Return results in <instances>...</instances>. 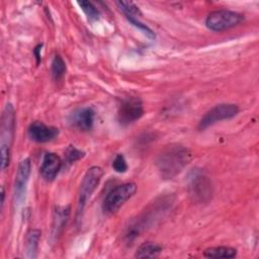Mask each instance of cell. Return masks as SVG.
Returning <instances> with one entry per match:
<instances>
[{"label": "cell", "instance_id": "cell-17", "mask_svg": "<svg viewBox=\"0 0 259 259\" xmlns=\"http://www.w3.org/2000/svg\"><path fill=\"white\" fill-rule=\"evenodd\" d=\"M51 71L55 80H59L64 76L66 72V64L60 55H56L54 57L51 65Z\"/></svg>", "mask_w": 259, "mask_h": 259}, {"label": "cell", "instance_id": "cell-21", "mask_svg": "<svg viewBox=\"0 0 259 259\" xmlns=\"http://www.w3.org/2000/svg\"><path fill=\"white\" fill-rule=\"evenodd\" d=\"M64 154H65L66 163H68V164H72V163L82 159L85 156V153L83 151H80L71 145L66 149Z\"/></svg>", "mask_w": 259, "mask_h": 259}, {"label": "cell", "instance_id": "cell-12", "mask_svg": "<svg viewBox=\"0 0 259 259\" xmlns=\"http://www.w3.org/2000/svg\"><path fill=\"white\" fill-rule=\"evenodd\" d=\"M95 111L92 107H83L72 114V123L82 132H88L93 127Z\"/></svg>", "mask_w": 259, "mask_h": 259}, {"label": "cell", "instance_id": "cell-23", "mask_svg": "<svg viewBox=\"0 0 259 259\" xmlns=\"http://www.w3.org/2000/svg\"><path fill=\"white\" fill-rule=\"evenodd\" d=\"M41 47H42V45H38L34 49V55H35V58L37 59V62H36L37 64L40 62V54H39V52L41 50Z\"/></svg>", "mask_w": 259, "mask_h": 259}, {"label": "cell", "instance_id": "cell-19", "mask_svg": "<svg viewBox=\"0 0 259 259\" xmlns=\"http://www.w3.org/2000/svg\"><path fill=\"white\" fill-rule=\"evenodd\" d=\"M125 18L128 20V22L131 24H133L135 27H137L138 29H140L141 31H143V33L145 35H147L150 39H155L156 38V33L145 23L141 22L136 16H132V15H124Z\"/></svg>", "mask_w": 259, "mask_h": 259}, {"label": "cell", "instance_id": "cell-11", "mask_svg": "<svg viewBox=\"0 0 259 259\" xmlns=\"http://www.w3.org/2000/svg\"><path fill=\"white\" fill-rule=\"evenodd\" d=\"M61 158L55 153H46L40 165V175L47 181H53L62 167Z\"/></svg>", "mask_w": 259, "mask_h": 259}, {"label": "cell", "instance_id": "cell-13", "mask_svg": "<svg viewBox=\"0 0 259 259\" xmlns=\"http://www.w3.org/2000/svg\"><path fill=\"white\" fill-rule=\"evenodd\" d=\"M162 252V247L154 242L151 241H147L142 243L136 253H135V257L136 258H155L158 257L160 255V253Z\"/></svg>", "mask_w": 259, "mask_h": 259}, {"label": "cell", "instance_id": "cell-7", "mask_svg": "<svg viewBox=\"0 0 259 259\" xmlns=\"http://www.w3.org/2000/svg\"><path fill=\"white\" fill-rule=\"evenodd\" d=\"M239 106L234 103H221L208 111L201 117L198 123L199 130H205L206 127L226 119H231L239 113Z\"/></svg>", "mask_w": 259, "mask_h": 259}, {"label": "cell", "instance_id": "cell-24", "mask_svg": "<svg viewBox=\"0 0 259 259\" xmlns=\"http://www.w3.org/2000/svg\"><path fill=\"white\" fill-rule=\"evenodd\" d=\"M4 198H5V190H4V187L1 186V209H3Z\"/></svg>", "mask_w": 259, "mask_h": 259}, {"label": "cell", "instance_id": "cell-10", "mask_svg": "<svg viewBox=\"0 0 259 259\" xmlns=\"http://www.w3.org/2000/svg\"><path fill=\"white\" fill-rule=\"evenodd\" d=\"M27 135L33 142L48 143L55 140L59 136V128L47 125L41 121H33L27 128Z\"/></svg>", "mask_w": 259, "mask_h": 259}, {"label": "cell", "instance_id": "cell-1", "mask_svg": "<svg viewBox=\"0 0 259 259\" xmlns=\"http://www.w3.org/2000/svg\"><path fill=\"white\" fill-rule=\"evenodd\" d=\"M191 160V152L188 148L176 144L170 145L158 156L156 166L163 179H172L180 173Z\"/></svg>", "mask_w": 259, "mask_h": 259}, {"label": "cell", "instance_id": "cell-5", "mask_svg": "<svg viewBox=\"0 0 259 259\" xmlns=\"http://www.w3.org/2000/svg\"><path fill=\"white\" fill-rule=\"evenodd\" d=\"M244 21V16L238 12L220 9L211 11L206 19L205 25L213 31H224L239 25Z\"/></svg>", "mask_w": 259, "mask_h": 259}, {"label": "cell", "instance_id": "cell-8", "mask_svg": "<svg viewBox=\"0 0 259 259\" xmlns=\"http://www.w3.org/2000/svg\"><path fill=\"white\" fill-rule=\"evenodd\" d=\"M189 192L193 200L198 202L208 201L212 194V186L208 177L199 171L193 172L189 181Z\"/></svg>", "mask_w": 259, "mask_h": 259}, {"label": "cell", "instance_id": "cell-14", "mask_svg": "<svg viewBox=\"0 0 259 259\" xmlns=\"http://www.w3.org/2000/svg\"><path fill=\"white\" fill-rule=\"evenodd\" d=\"M203 256L207 258H225L230 259L237 256V249L228 246L210 247L204 250Z\"/></svg>", "mask_w": 259, "mask_h": 259}, {"label": "cell", "instance_id": "cell-9", "mask_svg": "<svg viewBox=\"0 0 259 259\" xmlns=\"http://www.w3.org/2000/svg\"><path fill=\"white\" fill-rule=\"evenodd\" d=\"M31 170V163L28 158H25L20 161L18 164L17 172L15 175L14 181V198L17 203H20L25 195L26 185L29 179Z\"/></svg>", "mask_w": 259, "mask_h": 259}, {"label": "cell", "instance_id": "cell-22", "mask_svg": "<svg viewBox=\"0 0 259 259\" xmlns=\"http://www.w3.org/2000/svg\"><path fill=\"white\" fill-rule=\"evenodd\" d=\"M112 168L117 173H124L127 171V163L122 154H117L112 161Z\"/></svg>", "mask_w": 259, "mask_h": 259}, {"label": "cell", "instance_id": "cell-2", "mask_svg": "<svg viewBox=\"0 0 259 259\" xmlns=\"http://www.w3.org/2000/svg\"><path fill=\"white\" fill-rule=\"evenodd\" d=\"M15 131V111L13 106L8 103L2 114L1 134H0V152L1 168L5 170L10 163L11 146Z\"/></svg>", "mask_w": 259, "mask_h": 259}, {"label": "cell", "instance_id": "cell-20", "mask_svg": "<svg viewBox=\"0 0 259 259\" xmlns=\"http://www.w3.org/2000/svg\"><path fill=\"white\" fill-rule=\"evenodd\" d=\"M116 5L124 15H132L137 17V15L142 14L139 7L132 1H117Z\"/></svg>", "mask_w": 259, "mask_h": 259}, {"label": "cell", "instance_id": "cell-15", "mask_svg": "<svg viewBox=\"0 0 259 259\" xmlns=\"http://www.w3.org/2000/svg\"><path fill=\"white\" fill-rule=\"evenodd\" d=\"M40 238L39 230H31L27 233L25 239V251L27 258H36L38 242Z\"/></svg>", "mask_w": 259, "mask_h": 259}, {"label": "cell", "instance_id": "cell-16", "mask_svg": "<svg viewBox=\"0 0 259 259\" xmlns=\"http://www.w3.org/2000/svg\"><path fill=\"white\" fill-rule=\"evenodd\" d=\"M70 213V207L69 206H63V207H58L55 211V217L53 221V236H57L61 233L63 230L68 217Z\"/></svg>", "mask_w": 259, "mask_h": 259}, {"label": "cell", "instance_id": "cell-18", "mask_svg": "<svg viewBox=\"0 0 259 259\" xmlns=\"http://www.w3.org/2000/svg\"><path fill=\"white\" fill-rule=\"evenodd\" d=\"M78 5L81 7L82 11L85 13L89 21H96L99 19V11L96 6L90 1H79Z\"/></svg>", "mask_w": 259, "mask_h": 259}, {"label": "cell", "instance_id": "cell-4", "mask_svg": "<svg viewBox=\"0 0 259 259\" xmlns=\"http://www.w3.org/2000/svg\"><path fill=\"white\" fill-rule=\"evenodd\" d=\"M137 191V184L134 182H125L113 187L104 197L103 210L106 213H114L117 211Z\"/></svg>", "mask_w": 259, "mask_h": 259}, {"label": "cell", "instance_id": "cell-6", "mask_svg": "<svg viewBox=\"0 0 259 259\" xmlns=\"http://www.w3.org/2000/svg\"><path fill=\"white\" fill-rule=\"evenodd\" d=\"M144 115L143 101L138 96H127L121 99L118 110L117 119L121 125L131 124Z\"/></svg>", "mask_w": 259, "mask_h": 259}, {"label": "cell", "instance_id": "cell-3", "mask_svg": "<svg viewBox=\"0 0 259 259\" xmlns=\"http://www.w3.org/2000/svg\"><path fill=\"white\" fill-rule=\"evenodd\" d=\"M103 176V170L98 166H93L89 168L80 184L79 192H78V203H77V219L79 220L86 203L91 197L92 193L95 191L97 186L99 185L101 178Z\"/></svg>", "mask_w": 259, "mask_h": 259}]
</instances>
